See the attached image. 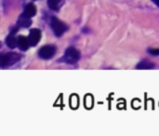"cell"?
<instances>
[{
  "label": "cell",
  "instance_id": "cell-1",
  "mask_svg": "<svg viewBox=\"0 0 159 136\" xmlns=\"http://www.w3.org/2000/svg\"><path fill=\"white\" fill-rule=\"evenodd\" d=\"M79 58H80L79 51L76 49L71 47L65 50L64 55L61 59V62H63V63H68V64H75V63H77Z\"/></svg>",
  "mask_w": 159,
  "mask_h": 136
},
{
  "label": "cell",
  "instance_id": "cell-2",
  "mask_svg": "<svg viewBox=\"0 0 159 136\" xmlns=\"http://www.w3.org/2000/svg\"><path fill=\"white\" fill-rule=\"evenodd\" d=\"M20 59V55L15 52H7L6 54H2L0 57L1 60V67H8L16 63Z\"/></svg>",
  "mask_w": 159,
  "mask_h": 136
},
{
  "label": "cell",
  "instance_id": "cell-3",
  "mask_svg": "<svg viewBox=\"0 0 159 136\" xmlns=\"http://www.w3.org/2000/svg\"><path fill=\"white\" fill-rule=\"evenodd\" d=\"M50 26H51V29H52L54 35L58 37L61 36L63 35V33L68 29V27L56 17H51Z\"/></svg>",
  "mask_w": 159,
  "mask_h": 136
},
{
  "label": "cell",
  "instance_id": "cell-4",
  "mask_svg": "<svg viewBox=\"0 0 159 136\" xmlns=\"http://www.w3.org/2000/svg\"><path fill=\"white\" fill-rule=\"evenodd\" d=\"M55 53H56V47L54 45H46L39 49L38 56L43 60H48L52 58Z\"/></svg>",
  "mask_w": 159,
  "mask_h": 136
},
{
  "label": "cell",
  "instance_id": "cell-5",
  "mask_svg": "<svg viewBox=\"0 0 159 136\" xmlns=\"http://www.w3.org/2000/svg\"><path fill=\"white\" fill-rule=\"evenodd\" d=\"M40 38H41V31L39 29H31L30 30V33L28 35V40L32 47H34L39 42Z\"/></svg>",
  "mask_w": 159,
  "mask_h": 136
},
{
  "label": "cell",
  "instance_id": "cell-6",
  "mask_svg": "<svg viewBox=\"0 0 159 136\" xmlns=\"http://www.w3.org/2000/svg\"><path fill=\"white\" fill-rule=\"evenodd\" d=\"M17 29L13 30L7 37L6 39V44L9 49H15L16 47H18V38L15 36V33H16Z\"/></svg>",
  "mask_w": 159,
  "mask_h": 136
},
{
  "label": "cell",
  "instance_id": "cell-7",
  "mask_svg": "<svg viewBox=\"0 0 159 136\" xmlns=\"http://www.w3.org/2000/svg\"><path fill=\"white\" fill-rule=\"evenodd\" d=\"M32 24V21L31 18L24 16L23 14H21L17 21V27H22V28H28L30 27V25Z\"/></svg>",
  "mask_w": 159,
  "mask_h": 136
},
{
  "label": "cell",
  "instance_id": "cell-8",
  "mask_svg": "<svg viewBox=\"0 0 159 136\" xmlns=\"http://www.w3.org/2000/svg\"><path fill=\"white\" fill-rule=\"evenodd\" d=\"M30 42L28 40V37H25L23 35H20L18 37V47L20 50L25 51L28 49V48L30 47Z\"/></svg>",
  "mask_w": 159,
  "mask_h": 136
},
{
  "label": "cell",
  "instance_id": "cell-9",
  "mask_svg": "<svg viewBox=\"0 0 159 136\" xmlns=\"http://www.w3.org/2000/svg\"><path fill=\"white\" fill-rule=\"evenodd\" d=\"M35 13H36V7H35V6L33 3H30V4H28L25 7L24 11H23L22 14L24 16H26V17L32 18V17H34L35 15Z\"/></svg>",
  "mask_w": 159,
  "mask_h": 136
},
{
  "label": "cell",
  "instance_id": "cell-10",
  "mask_svg": "<svg viewBox=\"0 0 159 136\" xmlns=\"http://www.w3.org/2000/svg\"><path fill=\"white\" fill-rule=\"evenodd\" d=\"M64 0H48V6L52 10H59L63 5Z\"/></svg>",
  "mask_w": 159,
  "mask_h": 136
},
{
  "label": "cell",
  "instance_id": "cell-11",
  "mask_svg": "<svg viewBox=\"0 0 159 136\" xmlns=\"http://www.w3.org/2000/svg\"><path fill=\"white\" fill-rule=\"evenodd\" d=\"M154 67H155L154 63H152L149 62V61H143L142 63H140L136 66L137 69H152V68H154Z\"/></svg>",
  "mask_w": 159,
  "mask_h": 136
},
{
  "label": "cell",
  "instance_id": "cell-12",
  "mask_svg": "<svg viewBox=\"0 0 159 136\" xmlns=\"http://www.w3.org/2000/svg\"><path fill=\"white\" fill-rule=\"evenodd\" d=\"M148 52L153 55V56H158L159 55V49H149Z\"/></svg>",
  "mask_w": 159,
  "mask_h": 136
},
{
  "label": "cell",
  "instance_id": "cell-13",
  "mask_svg": "<svg viewBox=\"0 0 159 136\" xmlns=\"http://www.w3.org/2000/svg\"><path fill=\"white\" fill-rule=\"evenodd\" d=\"M152 1H153V2L157 6V7H159V0H152Z\"/></svg>",
  "mask_w": 159,
  "mask_h": 136
}]
</instances>
